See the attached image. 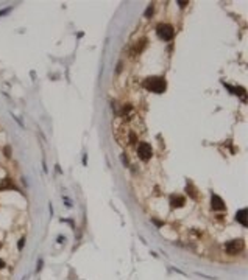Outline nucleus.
Returning <instances> with one entry per match:
<instances>
[{
	"mask_svg": "<svg viewBox=\"0 0 248 280\" xmlns=\"http://www.w3.org/2000/svg\"><path fill=\"white\" fill-rule=\"evenodd\" d=\"M2 268H5V261L0 260V269H2Z\"/></svg>",
	"mask_w": 248,
	"mask_h": 280,
	"instance_id": "13",
	"label": "nucleus"
},
{
	"mask_svg": "<svg viewBox=\"0 0 248 280\" xmlns=\"http://www.w3.org/2000/svg\"><path fill=\"white\" fill-rule=\"evenodd\" d=\"M11 8H8V9H5V11H0V16H3V14H6L8 13V11H9Z\"/></svg>",
	"mask_w": 248,
	"mask_h": 280,
	"instance_id": "12",
	"label": "nucleus"
},
{
	"mask_svg": "<svg viewBox=\"0 0 248 280\" xmlns=\"http://www.w3.org/2000/svg\"><path fill=\"white\" fill-rule=\"evenodd\" d=\"M178 5H180V6H186L187 3H186V2H178Z\"/></svg>",
	"mask_w": 248,
	"mask_h": 280,
	"instance_id": "14",
	"label": "nucleus"
},
{
	"mask_svg": "<svg viewBox=\"0 0 248 280\" xmlns=\"http://www.w3.org/2000/svg\"><path fill=\"white\" fill-rule=\"evenodd\" d=\"M137 153H139L141 159H144V160H148V159L151 157V146L148 143H141L137 146Z\"/></svg>",
	"mask_w": 248,
	"mask_h": 280,
	"instance_id": "4",
	"label": "nucleus"
},
{
	"mask_svg": "<svg viewBox=\"0 0 248 280\" xmlns=\"http://www.w3.org/2000/svg\"><path fill=\"white\" fill-rule=\"evenodd\" d=\"M225 249L229 255H236L237 252H240L244 249V241L242 240H233V241H228L226 244H225Z\"/></svg>",
	"mask_w": 248,
	"mask_h": 280,
	"instance_id": "3",
	"label": "nucleus"
},
{
	"mask_svg": "<svg viewBox=\"0 0 248 280\" xmlns=\"http://www.w3.org/2000/svg\"><path fill=\"white\" fill-rule=\"evenodd\" d=\"M211 207H212V210H225V202L220 196L212 195L211 196Z\"/></svg>",
	"mask_w": 248,
	"mask_h": 280,
	"instance_id": "5",
	"label": "nucleus"
},
{
	"mask_svg": "<svg viewBox=\"0 0 248 280\" xmlns=\"http://www.w3.org/2000/svg\"><path fill=\"white\" fill-rule=\"evenodd\" d=\"M24 243H25V238H22V240L19 241V249H22V248H24Z\"/></svg>",
	"mask_w": 248,
	"mask_h": 280,
	"instance_id": "9",
	"label": "nucleus"
},
{
	"mask_svg": "<svg viewBox=\"0 0 248 280\" xmlns=\"http://www.w3.org/2000/svg\"><path fill=\"white\" fill-rule=\"evenodd\" d=\"M130 140H131V143H134V142H136V135L131 134V135H130Z\"/></svg>",
	"mask_w": 248,
	"mask_h": 280,
	"instance_id": "11",
	"label": "nucleus"
},
{
	"mask_svg": "<svg viewBox=\"0 0 248 280\" xmlns=\"http://www.w3.org/2000/svg\"><path fill=\"white\" fill-rule=\"evenodd\" d=\"M151 13H153V8H151V6H150V8H148V9H147V11H145V16H150V14H151Z\"/></svg>",
	"mask_w": 248,
	"mask_h": 280,
	"instance_id": "10",
	"label": "nucleus"
},
{
	"mask_svg": "<svg viewBox=\"0 0 248 280\" xmlns=\"http://www.w3.org/2000/svg\"><path fill=\"white\" fill-rule=\"evenodd\" d=\"M158 36L161 37L162 41H172V37L175 34V31H173V26L172 25H169V24H161V25H158Z\"/></svg>",
	"mask_w": 248,
	"mask_h": 280,
	"instance_id": "2",
	"label": "nucleus"
},
{
	"mask_svg": "<svg viewBox=\"0 0 248 280\" xmlns=\"http://www.w3.org/2000/svg\"><path fill=\"white\" fill-rule=\"evenodd\" d=\"M144 86L145 89L151 90V92H156V93H162L165 90V79L161 78V76H150L144 81Z\"/></svg>",
	"mask_w": 248,
	"mask_h": 280,
	"instance_id": "1",
	"label": "nucleus"
},
{
	"mask_svg": "<svg viewBox=\"0 0 248 280\" xmlns=\"http://www.w3.org/2000/svg\"><path fill=\"white\" fill-rule=\"evenodd\" d=\"M5 188H16L11 179H5V180H3V184L0 185V190H5Z\"/></svg>",
	"mask_w": 248,
	"mask_h": 280,
	"instance_id": "8",
	"label": "nucleus"
},
{
	"mask_svg": "<svg viewBox=\"0 0 248 280\" xmlns=\"http://www.w3.org/2000/svg\"><path fill=\"white\" fill-rule=\"evenodd\" d=\"M236 218H237V221L242 224V226H247V210H245V208L239 210L237 215H236Z\"/></svg>",
	"mask_w": 248,
	"mask_h": 280,
	"instance_id": "6",
	"label": "nucleus"
},
{
	"mask_svg": "<svg viewBox=\"0 0 248 280\" xmlns=\"http://www.w3.org/2000/svg\"><path fill=\"white\" fill-rule=\"evenodd\" d=\"M170 204H172V207H181V206H184V198H183V196H172Z\"/></svg>",
	"mask_w": 248,
	"mask_h": 280,
	"instance_id": "7",
	"label": "nucleus"
}]
</instances>
